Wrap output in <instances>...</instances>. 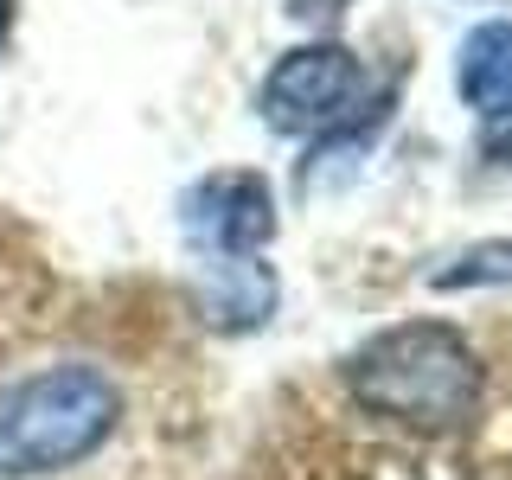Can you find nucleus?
Returning a JSON list of instances; mask_svg holds the SVG:
<instances>
[{
	"label": "nucleus",
	"instance_id": "nucleus-9",
	"mask_svg": "<svg viewBox=\"0 0 512 480\" xmlns=\"http://www.w3.org/2000/svg\"><path fill=\"white\" fill-rule=\"evenodd\" d=\"M7 39H13V0H0V52H7Z\"/></svg>",
	"mask_w": 512,
	"mask_h": 480
},
{
	"label": "nucleus",
	"instance_id": "nucleus-6",
	"mask_svg": "<svg viewBox=\"0 0 512 480\" xmlns=\"http://www.w3.org/2000/svg\"><path fill=\"white\" fill-rule=\"evenodd\" d=\"M455 90L487 122L512 116V20H480L455 52Z\"/></svg>",
	"mask_w": 512,
	"mask_h": 480
},
{
	"label": "nucleus",
	"instance_id": "nucleus-5",
	"mask_svg": "<svg viewBox=\"0 0 512 480\" xmlns=\"http://www.w3.org/2000/svg\"><path fill=\"white\" fill-rule=\"evenodd\" d=\"M282 301V282L263 256H205V295H199V320L218 333H256L269 327Z\"/></svg>",
	"mask_w": 512,
	"mask_h": 480
},
{
	"label": "nucleus",
	"instance_id": "nucleus-1",
	"mask_svg": "<svg viewBox=\"0 0 512 480\" xmlns=\"http://www.w3.org/2000/svg\"><path fill=\"white\" fill-rule=\"evenodd\" d=\"M480 384V352L448 320H397L346 359V391L359 397V410L423 436L468 423L480 410Z\"/></svg>",
	"mask_w": 512,
	"mask_h": 480
},
{
	"label": "nucleus",
	"instance_id": "nucleus-2",
	"mask_svg": "<svg viewBox=\"0 0 512 480\" xmlns=\"http://www.w3.org/2000/svg\"><path fill=\"white\" fill-rule=\"evenodd\" d=\"M122 384L90 359H58L0 391V480H45L116 436Z\"/></svg>",
	"mask_w": 512,
	"mask_h": 480
},
{
	"label": "nucleus",
	"instance_id": "nucleus-4",
	"mask_svg": "<svg viewBox=\"0 0 512 480\" xmlns=\"http://www.w3.org/2000/svg\"><path fill=\"white\" fill-rule=\"evenodd\" d=\"M180 231L205 256H256L276 237V192L256 167L205 173L180 192Z\"/></svg>",
	"mask_w": 512,
	"mask_h": 480
},
{
	"label": "nucleus",
	"instance_id": "nucleus-8",
	"mask_svg": "<svg viewBox=\"0 0 512 480\" xmlns=\"http://www.w3.org/2000/svg\"><path fill=\"white\" fill-rule=\"evenodd\" d=\"M288 13H295V20H340L346 0H288Z\"/></svg>",
	"mask_w": 512,
	"mask_h": 480
},
{
	"label": "nucleus",
	"instance_id": "nucleus-7",
	"mask_svg": "<svg viewBox=\"0 0 512 480\" xmlns=\"http://www.w3.org/2000/svg\"><path fill=\"white\" fill-rule=\"evenodd\" d=\"M480 282H512V237H493V244L461 250L448 269H436V288L455 295V288H480Z\"/></svg>",
	"mask_w": 512,
	"mask_h": 480
},
{
	"label": "nucleus",
	"instance_id": "nucleus-3",
	"mask_svg": "<svg viewBox=\"0 0 512 480\" xmlns=\"http://www.w3.org/2000/svg\"><path fill=\"white\" fill-rule=\"evenodd\" d=\"M365 96V64L352 45L340 39H308V45H288V52L269 64L263 90H256V109L276 135H333V128L352 122Z\"/></svg>",
	"mask_w": 512,
	"mask_h": 480
}]
</instances>
